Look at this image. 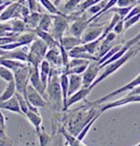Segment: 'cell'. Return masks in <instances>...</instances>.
<instances>
[{"label":"cell","mask_w":140,"mask_h":146,"mask_svg":"<svg viewBox=\"0 0 140 146\" xmlns=\"http://www.w3.org/2000/svg\"><path fill=\"white\" fill-rule=\"evenodd\" d=\"M0 78L8 83V82H10V80L14 79V73L9 68L0 65Z\"/></svg>","instance_id":"cell-33"},{"label":"cell","mask_w":140,"mask_h":146,"mask_svg":"<svg viewBox=\"0 0 140 146\" xmlns=\"http://www.w3.org/2000/svg\"><path fill=\"white\" fill-rule=\"evenodd\" d=\"M51 15H63L64 13H62L58 8H57V6L52 2V1H50V0H38Z\"/></svg>","instance_id":"cell-31"},{"label":"cell","mask_w":140,"mask_h":146,"mask_svg":"<svg viewBox=\"0 0 140 146\" xmlns=\"http://www.w3.org/2000/svg\"><path fill=\"white\" fill-rule=\"evenodd\" d=\"M0 137L1 138H8L6 135V121L2 112L0 111Z\"/></svg>","instance_id":"cell-40"},{"label":"cell","mask_w":140,"mask_h":146,"mask_svg":"<svg viewBox=\"0 0 140 146\" xmlns=\"http://www.w3.org/2000/svg\"><path fill=\"white\" fill-rule=\"evenodd\" d=\"M136 94H140V85L139 86H137L136 88L131 90V92H130L128 95H136Z\"/></svg>","instance_id":"cell-46"},{"label":"cell","mask_w":140,"mask_h":146,"mask_svg":"<svg viewBox=\"0 0 140 146\" xmlns=\"http://www.w3.org/2000/svg\"><path fill=\"white\" fill-rule=\"evenodd\" d=\"M107 2H108V0H102L100 2H98V3H96L95 6L90 7V8L88 9V11H89L90 14H92V15H97L98 13H100V11H102V9L105 7Z\"/></svg>","instance_id":"cell-39"},{"label":"cell","mask_w":140,"mask_h":146,"mask_svg":"<svg viewBox=\"0 0 140 146\" xmlns=\"http://www.w3.org/2000/svg\"><path fill=\"white\" fill-rule=\"evenodd\" d=\"M3 1H8V0H3Z\"/></svg>","instance_id":"cell-53"},{"label":"cell","mask_w":140,"mask_h":146,"mask_svg":"<svg viewBox=\"0 0 140 146\" xmlns=\"http://www.w3.org/2000/svg\"><path fill=\"white\" fill-rule=\"evenodd\" d=\"M102 0H84V1H82L81 3H80V6L77 7V11H80V13H84L85 10H88L90 7H92V6H95L96 3H98V2H100Z\"/></svg>","instance_id":"cell-35"},{"label":"cell","mask_w":140,"mask_h":146,"mask_svg":"<svg viewBox=\"0 0 140 146\" xmlns=\"http://www.w3.org/2000/svg\"><path fill=\"white\" fill-rule=\"evenodd\" d=\"M15 94H16V84H15V80L13 79V80H10V82L7 83V86H6L5 91L0 95V102H3V101L9 100Z\"/></svg>","instance_id":"cell-22"},{"label":"cell","mask_w":140,"mask_h":146,"mask_svg":"<svg viewBox=\"0 0 140 146\" xmlns=\"http://www.w3.org/2000/svg\"><path fill=\"white\" fill-rule=\"evenodd\" d=\"M61 131H62V135L64 136V138H65L66 143L69 144V146H87L85 144L82 143V141L77 139V137H75L74 135L69 133L65 128H62Z\"/></svg>","instance_id":"cell-25"},{"label":"cell","mask_w":140,"mask_h":146,"mask_svg":"<svg viewBox=\"0 0 140 146\" xmlns=\"http://www.w3.org/2000/svg\"><path fill=\"white\" fill-rule=\"evenodd\" d=\"M10 25H11V31L16 34H21L22 32L28 31V26H26L25 22L21 18H14L10 22Z\"/></svg>","instance_id":"cell-28"},{"label":"cell","mask_w":140,"mask_h":146,"mask_svg":"<svg viewBox=\"0 0 140 146\" xmlns=\"http://www.w3.org/2000/svg\"><path fill=\"white\" fill-rule=\"evenodd\" d=\"M25 117H26V118L29 119V121L33 125L35 131H36V134H38V133L41 130L40 127H41V123H42V118L40 117V114L36 113V112H34V111L29 110V112L25 114Z\"/></svg>","instance_id":"cell-24"},{"label":"cell","mask_w":140,"mask_h":146,"mask_svg":"<svg viewBox=\"0 0 140 146\" xmlns=\"http://www.w3.org/2000/svg\"><path fill=\"white\" fill-rule=\"evenodd\" d=\"M11 2H13L11 0H8V1H3V2L0 5V15L2 14V11H3V10H5V9H6V8L11 3Z\"/></svg>","instance_id":"cell-45"},{"label":"cell","mask_w":140,"mask_h":146,"mask_svg":"<svg viewBox=\"0 0 140 146\" xmlns=\"http://www.w3.org/2000/svg\"><path fill=\"white\" fill-rule=\"evenodd\" d=\"M137 0H117L116 6L117 7H130V6H136Z\"/></svg>","instance_id":"cell-42"},{"label":"cell","mask_w":140,"mask_h":146,"mask_svg":"<svg viewBox=\"0 0 140 146\" xmlns=\"http://www.w3.org/2000/svg\"><path fill=\"white\" fill-rule=\"evenodd\" d=\"M30 84L42 96H44L46 87L42 84V80H41V77H40V72H39V67H33L31 65H30Z\"/></svg>","instance_id":"cell-10"},{"label":"cell","mask_w":140,"mask_h":146,"mask_svg":"<svg viewBox=\"0 0 140 146\" xmlns=\"http://www.w3.org/2000/svg\"><path fill=\"white\" fill-rule=\"evenodd\" d=\"M58 70L54 69L51 77L48 79V85L46 88V93L48 94L50 101L55 106H63V95H62V87H61V78Z\"/></svg>","instance_id":"cell-3"},{"label":"cell","mask_w":140,"mask_h":146,"mask_svg":"<svg viewBox=\"0 0 140 146\" xmlns=\"http://www.w3.org/2000/svg\"><path fill=\"white\" fill-rule=\"evenodd\" d=\"M102 113H103V112H102V111L99 110V111L97 112V114H96V115H95V117H94V118H92L91 120H89V121L87 122V125H85V126H84V127H83V128H82V129L80 130V133L77 134V136H76V137H77V139H80V141H83V138H84V137H85V135L88 134L89 129H90V128L92 127L94 122H95V121H96V120L98 119V117H99V115H100Z\"/></svg>","instance_id":"cell-30"},{"label":"cell","mask_w":140,"mask_h":146,"mask_svg":"<svg viewBox=\"0 0 140 146\" xmlns=\"http://www.w3.org/2000/svg\"><path fill=\"white\" fill-rule=\"evenodd\" d=\"M136 102H140V94H136V95H127L125 98L123 99H120V100H116L114 102H110L108 104H105L100 108L102 112H105L106 110L113 109V108H117V107H121V106H125L128 103H136Z\"/></svg>","instance_id":"cell-11"},{"label":"cell","mask_w":140,"mask_h":146,"mask_svg":"<svg viewBox=\"0 0 140 146\" xmlns=\"http://www.w3.org/2000/svg\"><path fill=\"white\" fill-rule=\"evenodd\" d=\"M82 1H83V0H67L61 11L64 13V14H65V13H72V11H74L75 9H77V7L80 6V3H81Z\"/></svg>","instance_id":"cell-32"},{"label":"cell","mask_w":140,"mask_h":146,"mask_svg":"<svg viewBox=\"0 0 140 146\" xmlns=\"http://www.w3.org/2000/svg\"><path fill=\"white\" fill-rule=\"evenodd\" d=\"M71 19H74L72 25L70 27V33L71 35L76 37H81L83 32L89 27V24H90V21L85 18V15L82 14V16H70V21Z\"/></svg>","instance_id":"cell-8"},{"label":"cell","mask_w":140,"mask_h":146,"mask_svg":"<svg viewBox=\"0 0 140 146\" xmlns=\"http://www.w3.org/2000/svg\"><path fill=\"white\" fill-rule=\"evenodd\" d=\"M104 38H105V36L102 34L97 40L91 41V42H88V43H84L83 45H84L87 52H89V53H91V54H94V56H97L98 50H99V46H100V43H102V41H103Z\"/></svg>","instance_id":"cell-23"},{"label":"cell","mask_w":140,"mask_h":146,"mask_svg":"<svg viewBox=\"0 0 140 146\" xmlns=\"http://www.w3.org/2000/svg\"><path fill=\"white\" fill-rule=\"evenodd\" d=\"M139 19H140V14H138V15H136V16L129 18L128 21H124V30H128V29H130L131 26H133L136 23L139 22Z\"/></svg>","instance_id":"cell-41"},{"label":"cell","mask_w":140,"mask_h":146,"mask_svg":"<svg viewBox=\"0 0 140 146\" xmlns=\"http://www.w3.org/2000/svg\"><path fill=\"white\" fill-rule=\"evenodd\" d=\"M104 30H105V27H103V26H97V27H88V29H87V30L83 32V34H82V36H81L82 44L97 40L98 37L100 36V35L104 33Z\"/></svg>","instance_id":"cell-13"},{"label":"cell","mask_w":140,"mask_h":146,"mask_svg":"<svg viewBox=\"0 0 140 146\" xmlns=\"http://www.w3.org/2000/svg\"><path fill=\"white\" fill-rule=\"evenodd\" d=\"M70 23V16L63 14V15H52V36L56 41L61 42L64 36L65 31L69 27Z\"/></svg>","instance_id":"cell-6"},{"label":"cell","mask_w":140,"mask_h":146,"mask_svg":"<svg viewBox=\"0 0 140 146\" xmlns=\"http://www.w3.org/2000/svg\"><path fill=\"white\" fill-rule=\"evenodd\" d=\"M35 37H36V34L33 31H26V33L17 34L15 42H21L23 45H28L29 43H32L34 41Z\"/></svg>","instance_id":"cell-26"},{"label":"cell","mask_w":140,"mask_h":146,"mask_svg":"<svg viewBox=\"0 0 140 146\" xmlns=\"http://www.w3.org/2000/svg\"><path fill=\"white\" fill-rule=\"evenodd\" d=\"M61 2H62V0H54V3H55V5L57 6V7H58V6L61 5Z\"/></svg>","instance_id":"cell-48"},{"label":"cell","mask_w":140,"mask_h":146,"mask_svg":"<svg viewBox=\"0 0 140 146\" xmlns=\"http://www.w3.org/2000/svg\"><path fill=\"white\" fill-rule=\"evenodd\" d=\"M0 110H8V111H11V112H15V113H18V114H23L16 94L7 101L0 102Z\"/></svg>","instance_id":"cell-14"},{"label":"cell","mask_w":140,"mask_h":146,"mask_svg":"<svg viewBox=\"0 0 140 146\" xmlns=\"http://www.w3.org/2000/svg\"><path fill=\"white\" fill-rule=\"evenodd\" d=\"M41 15L39 11H31L30 14V17L29 19L26 21V26H28V31H32L38 27L39 25V22H40V18H41Z\"/></svg>","instance_id":"cell-27"},{"label":"cell","mask_w":140,"mask_h":146,"mask_svg":"<svg viewBox=\"0 0 140 146\" xmlns=\"http://www.w3.org/2000/svg\"><path fill=\"white\" fill-rule=\"evenodd\" d=\"M123 30H124V21L123 19H121L115 26H114V29H113V32L114 33H116V34H121L122 32H123Z\"/></svg>","instance_id":"cell-43"},{"label":"cell","mask_w":140,"mask_h":146,"mask_svg":"<svg viewBox=\"0 0 140 146\" xmlns=\"http://www.w3.org/2000/svg\"><path fill=\"white\" fill-rule=\"evenodd\" d=\"M82 86H83L82 75H79V74L69 75V98L75 92H77Z\"/></svg>","instance_id":"cell-16"},{"label":"cell","mask_w":140,"mask_h":146,"mask_svg":"<svg viewBox=\"0 0 140 146\" xmlns=\"http://www.w3.org/2000/svg\"><path fill=\"white\" fill-rule=\"evenodd\" d=\"M139 85H140V74L136 78H133L130 83H128L127 85H124V86L117 88L116 91H114V92L107 94L104 98H100V99H98V100H96V101H94V102H90V104H91V106H99V104H103L105 101H108L109 99H112V98H114V96H116V95H118V94H121V93H123V92L131 91V90L136 88V87L139 86Z\"/></svg>","instance_id":"cell-7"},{"label":"cell","mask_w":140,"mask_h":146,"mask_svg":"<svg viewBox=\"0 0 140 146\" xmlns=\"http://www.w3.org/2000/svg\"><path fill=\"white\" fill-rule=\"evenodd\" d=\"M44 59L49 62V64H52L55 66H59V67H63V61H62V57H61V52L58 50V46L56 48H49L46 56H44Z\"/></svg>","instance_id":"cell-15"},{"label":"cell","mask_w":140,"mask_h":146,"mask_svg":"<svg viewBox=\"0 0 140 146\" xmlns=\"http://www.w3.org/2000/svg\"><path fill=\"white\" fill-rule=\"evenodd\" d=\"M38 137H39V146H47L51 139V137L44 131V129H41L38 133Z\"/></svg>","instance_id":"cell-38"},{"label":"cell","mask_w":140,"mask_h":146,"mask_svg":"<svg viewBox=\"0 0 140 146\" xmlns=\"http://www.w3.org/2000/svg\"><path fill=\"white\" fill-rule=\"evenodd\" d=\"M32 31L36 34V36L40 37L41 40H43V41L47 43V45H48L49 48H56V46H58L59 42L55 40V37L52 36V34H51L50 32L40 30V29H38V27L34 29V30H32Z\"/></svg>","instance_id":"cell-18"},{"label":"cell","mask_w":140,"mask_h":146,"mask_svg":"<svg viewBox=\"0 0 140 146\" xmlns=\"http://www.w3.org/2000/svg\"><path fill=\"white\" fill-rule=\"evenodd\" d=\"M24 99L28 101L30 110L36 113H39L38 108H44L48 104V101L44 99V96H42L31 84L26 87V96Z\"/></svg>","instance_id":"cell-5"},{"label":"cell","mask_w":140,"mask_h":146,"mask_svg":"<svg viewBox=\"0 0 140 146\" xmlns=\"http://www.w3.org/2000/svg\"><path fill=\"white\" fill-rule=\"evenodd\" d=\"M122 45H123V44H117V45H114V46H113V48H112V49H110V50H109V51L106 53V54L103 57V58H102V59H99V60H98V62H99L100 65H102V64H104L106 60H108V59H109V58H112V57H113V56H114V54H115L117 51H120V49L122 48Z\"/></svg>","instance_id":"cell-36"},{"label":"cell","mask_w":140,"mask_h":146,"mask_svg":"<svg viewBox=\"0 0 140 146\" xmlns=\"http://www.w3.org/2000/svg\"><path fill=\"white\" fill-rule=\"evenodd\" d=\"M48 49L49 46L47 45V43L40 37L36 36L34 41L32 42L29 53H28V64H30L33 67H39L41 61L44 59V56Z\"/></svg>","instance_id":"cell-2"},{"label":"cell","mask_w":140,"mask_h":146,"mask_svg":"<svg viewBox=\"0 0 140 146\" xmlns=\"http://www.w3.org/2000/svg\"><path fill=\"white\" fill-rule=\"evenodd\" d=\"M20 5H21V3H18L17 1H13V2L2 11V14L0 15V22H7V21H9L10 18H14L15 11H16V9L18 8Z\"/></svg>","instance_id":"cell-20"},{"label":"cell","mask_w":140,"mask_h":146,"mask_svg":"<svg viewBox=\"0 0 140 146\" xmlns=\"http://www.w3.org/2000/svg\"><path fill=\"white\" fill-rule=\"evenodd\" d=\"M90 91H91L90 87H84V86H82L77 92H75L74 94H72L70 98H69V100H67V109L70 108L71 106H73V104H75V103H77V102L84 100V99L89 95Z\"/></svg>","instance_id":"cell-17"},{"label":"cell","mask_w":140,"mask_h":146,"mask_svg":"<svg viewBox=\"0 0 140 146\" xmlns=\"http://www.w3.org/2000/svg\"><path fill=\"white\" fill-rule=\"evenodd\" d=\"M140 51V43L138 44H136L135 46H132L131 49H129L121 58H118L117 60H115V61H113V62H110V64H108L107 66H105L103 69V73L100 74L96 79H95V82L90 85V90H92L97 84H99L100 82H103L105 78H107L109 75H112L113 73H115L118 68H121L127 61H129L131 58H133L138 52Z\"/></svg>","instance_id":"cell-1"},{"label":"cell","mask_w":140,"mask_h":146,"mask_svg":"<svg viewBox=\"0 0 140 146\" xmlns=\"http://www.w3.org/2000/svg\"><path fill=\"white\" fill-rule=\"evenodd\" d=\"M2 2H3V0H0V5H1V3H2Z\"/></svg>","instance_id":"cell-51"},{"label":"cell","mask_w":140,"mask_h":146,"mask_svg":"<svg viewBox=\"0 0 140 146\" xmlns=\"http://www.w3.org/2000/svg\"><path fill=\"white\" fill-rule=\"evenodd\" d=\"M39 72H40V77H41V80H42V84L44 85V87L47 88V85H48V79H49V75L51 72V67H50V64L43 59L39 66Z\"/></svg>","instance_id":"cell-19"},{"label":"cell","mask_w":140,"mask_h":146,"mask_svg":"<svg viewBox=\"0 0 140 146\" xmlns=\"http://www.w3.org/2000/svg\"><path fill=\"white\" fill-rule=\"evenodd\" d=\"M132 7L133 6H130V7H112L108 11H112V13H115V14H118L121 17H122V19L130 13V10L132 9Z\"/></svg>","instance_id":"cell-34"},{"label":"cell","mask_w":140,"mask_h":146,"mask_svg":"<svg viewBox=\"0 0 140 146\" xmlns=\"http://www.w3.org/2000/svg\"><path fill=\"white\" fill-rule=\"evenodd\" d=\"M51 25H52V15L51 14L50 15L42 14L41 15V18H40V22H39V25H38V29L49 32Z\"/></svg>","instance_id":"cell-29"},{"label":"cell","mask_w":140,"mask_h":146,"mask_svg":"<svg viewBox=\"0 0 140 146\" xmlns=\"http://www.w3.org/2000/svg\"><path fill=\"white\" fill-rule=\"evenodd\" d=\"M58 49H59V52H61V57H62V61H63V67H67L69 64H70V56H69V51L59 43L58 44Z\"/></svg>","instance_id":"cell-37"},{"label":"cell","mask_w":140,"mask_h":146,"mask_svg":"<svg viewBox=\"0 0 140 146\" xmlns=\"http://www.w3.org/2000/svg\"><path fill=\"white\" fill-rule=\"evenodd\" d=\"M0 146H13V142L9 138H1L0 137Z\"/></svg>","instance_id":"cell-44"},{"label":"cell","mask_w":140,"mask_h":146,"mask_svg":"<svg viewBox=\"0 0 140 146\" xmlns=\"http://www.w3.org/2000/svg\"><path fill=\"white\" fill-rule=\"evenodd\" d=\"M59 43H61L67 51H70V50H72L73 48H75L76 45L82 44V41H81V37L69 35V36H63L62 41H61Z\"/></svg>","instance_id":"cell-21"},{"label":"cell","mask_w":140,"mask_h":146,"mask_svg":"<svg viewBox=\"0 0 140 146\" xmlns=\"http://www.w3.org/2000/svg\"><path fill=\"white\" fill-rule=\"evenodd\" d=\"M28 53H29L28 48L25 45H23V46H20L17 49L7 51L6 54L2 56V57H0V58L15 59V60H20V61H23V62H28Z\"/></svg>","instance_id":"cell-12"},{"label":"cell","mask_w":140,"mask_h":146,"mask_svg":"<svg viewBox=\"0 0 140 146\" xmlns=\"http://www.w3.org/2000/svg\"><path fill=\"white\" fill-rule=\"evenodd\" d=\"M100 64L98 61H90L89 66L82 74V83L84 87H90V85L95 82L98 74L100 72Z\"/></svg>","instance_id":"cell-9"},{"label":"cell","mask_w":140,"mask_h":146,"mask_svg":"<svg viewBox=\"0 0 140 146\" xmlns=\"http://www.w3.org/2000/svg\"><path fill=\"white\" fill-rule=\"evenodd\" d=\"M136 146H140V143H139V144H138V145H136Z\"/></svg>","instance_id":"cell-52"},{"label":"cell","mask_w":140,"mask_h":146,"mask_svg":"<svg viewBox=\"0 0 140 146\" xmlns=\"http://www.w3.org/2000/svg\"><path fill=\"white\" fill-rule=\"evenodd\" d=\"M14 80L16 84V93L26 96V87L30 82V64L16 69L14 72Z\"/></svg>","instance_id":"cell-4"},{"label":"cell","mask_w":140,"mask_h":146,"mask_svg":"<svg viewBox=\"0 0 140 146\" xmlns=\"http://www.w3.org/2000/svg\"><path fill=\"white\" fill-rule=\"evenodd\" d=\"M6 52H7L6 50H2V49L0 48V57H2V56H5V54H6Z\"/></svg>","instance_id":"cell-47"},{"label":"cell","mask_w":140,"mask_h":146,"mask_svg":"<svg viewBox=\"0 0 140 146\" xmlns=\"http://www.w3.org/2000/svg\"><path fill=\"white\" fill-rule=\"evenodd\" d=\"M137 3H138V5H140V0H137Z\"/></svg>","instance_id":"cell-50"},{"label":"cell","mask_w":140,"mask_h":146,"mask_svg":"<svg viewBox=\"0 0 140 146\" xmlns=\"http://www.w3.org/2000/svg\"><path fill=\"white\" fill-rule=\"evenodd\" d=\"M61 146H69V144L66 143V144H62V145H61Z\"/></svg>","instance_id":"cell-49"}]
</instances>
